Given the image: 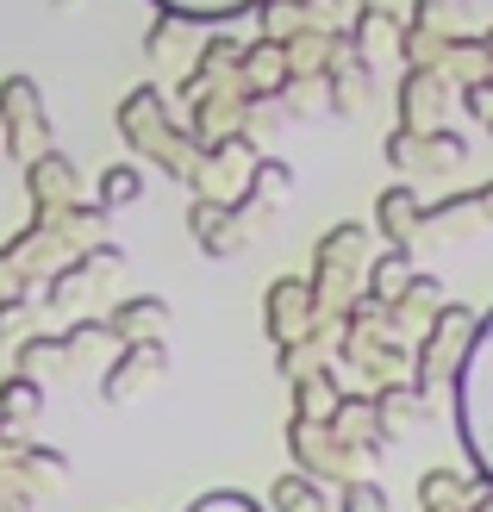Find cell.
<instances>
[{
    "instance_id": "6da1fadb",
    "label": "cell",
    "mask_w": 493,
    "mask_h": 512,
    "mask_svg": "<svg viewBox=\"0 0 493 512\" xmlns=\"http://www.w3.org/2000/svg\"><path fill=\"white\" fill-rule=\"evenodd\" d=\"M456 419H462V444H469L475 469L493 481V313L475 319L469 350L456 363Z\"/></svg>"
},
{
    "instance_id": "7a4b0ae2",
    "label": "cell",
    "mask_w": 493,
    "mask_h": 512,
    "mask_svg": "<svg viewBox=\"0 0 493 512\" xmlns=\"http://www.w3.org/2000/svg\"><path fill=\"white\" fill-rule=\"evenodd\" d=\"M469 331H475V313H469V306H437V319H431L425 344H419V369H412V388L431 394L437 381L450 375V363H462L456 350H469Z\"/></svg>"
},
{
    "instance_id": "3957f363",
    "label": "cell",
    "mask_w": 493,
    "mask_h": 512,
    "mask_svg": "<svg viewBox=\"0 0 493 512\" xmlns=\"http://www.w3.org/2000/svg\"><path fill=\"white\" fill-rule=\"evenodd\" d=\"M119 132H125V144H138V150L175 144V138H169V119H163V94H157V88L125 94V107H119Z\"/></svg>"
},
{
    "instance_id": "277c9868",
    "label": "cell",
    "mask_w": 493,
    "mask_h": 512,
    "mask_svg": "<svg viewBox=\"0 0 493 512\" xmlns=\"http://www.w3.org/2000/svg\"><path fill=\"white\" fill-rule=\"evenodd\" d=\"M313 294L300 288V281H275L269 288V331H275V344H300L306 338V325H313Z\"/></svg>"
},
{
    "instance_id": "5b68a950",
    "label": "cell",
    "mask_w": 493,
    "mask_h": 512,
    "mask_svg": "<svg viewBox=\"0 0 493 512\" xmlns=\"http://www.w3.org/2000/svg\"><path fill=\"white\" fill-rule=\"evenodd\" d=\"M157 375H163V344H157V338L125 344L119 363L107 369V400H125L132 388H144V381H157Z\"/></svg>"
},
{
    "instance_id": "8992f818",
    "label": "cell",
    "mask_w": 493,
    "mask_h": 512,
    "mask_svg": "<svg viewBox=\"0 0 493 512\" xmlns=\"http://www.w3.org/2000/svg\"><path fill=\"white\" fill-rule=\"evenodd\" d=\"M25 188H32L38 207H69L75 200V169L63 157H38L32 169H25Z\"/></svg>"
},
{
    "instance_id": "52a82bcc",
    "label": "cell",
    "mask_w": 493,
    "mask_h": 512,
    "mask_svg": "<svg viewBox=\"0 0 493 512\" xmlns=\"http://www.w3.org/2000/svg\"><path fill=\"white\" fill-rule=\"evenodd\" d=\"M419 194H412V188H387L381 200H375V219H381V232L387 238H394V244H406L412 232H419Z\"/></svg>"
},
{
    "instance_id": "ba28073f",
    "label": "cell",
    "mask_w": 493,
    "mask_h": 512,
    "mask_svg": "<svg viewBox=\"0 0 493 512\" xmlns=\"http://www.w3.org/2000/svg\"><path fill=\"white\" fill-rule=\"evenodd\" d=\"M419 400H425L419 388H381V400L369 406V413H375V431H381V438H394V431H406L412 419L425 413Z\"/></svg>"
},
{
    "instance_id": "9c48e42d",
    "label": "cell",
    "mask_w": 493,
    "mask_h": 512,
    "mask_svg": "<svg viewBox=\"0 0 493 512\" xmlns=\"http://www.w3.org/2000/svg\"><path fill=\"white\" fill-rule=\"evenodd\" d=\"M107 331H119V338L125 344H138V338H157V331H163V300H125L119 306V313L107 319Z\"/></svg>"
},
{
    "instance_id": "30bf717a",
    "label": "cell",
    "mask_w": 493,
    "mask_h": 512,
    "mask_svg": "<svg viewBox=\"0 0 493 512\" xmlns=\"http://www.w3.org/2000/svg\"><path fill=\"white\" fill-rule=\"evenodd\" d=\"M406 281H412V263H406V244H394V250H387L381 263L369 269V294H375V300H394V294L406 288Z\"/></svg>"
},
{
    "instance_id": "8fae6325",
    "label": "cell",
    "mask_w": 493,
    "mask_h": 512,
    "mask_svg": "<svg viewBox=\"0 0 493 512\" xmlns=\"http://www.w3.org/2000/svg\"><path fill=\"white\" fill-rule=\"evenodd\" d=\"M144 194V175L132 169V163H119V169H107V175H100V207H132V200Z\"/></svg>"
},
{
    "instance_id": "7c38bea8",
    "label": "cell",
    "mask_w": 493,
    "mask_h": 512,
    "mask_svg": "<svg viewBox=\"0 0 493 512\" xmlns=\"http://www.w3.org/2000/svg\"><path fill=\"white\" fill-rule=\"evenodd\" d=\"M169 19H231V13H250L256 0H157Z\"/></svg>"
},
{
    "instance_id": "4fadbf2b",
    "label": "cell",
    "mask_w": 493,
    "mask_h": 512,
    "mask_svg": "<svg viewBox=\"0 0 493 512\" xmlns=\"http://www.w3.org/2000/svg\"><path fill=\"white\" fill-rule=\"evenodd\" d=\"M269 500H275V512H325L319 488H313V481H306V475H281Z\"/></svg>"
},
{
    "instance_id": "5bb4252c",
    "label": "cell",
    "mask_w": 493,
    "mask_h": 512,
    "mask_svg": "<svg viewBox=\"0 0 493 512\" xmlns=\"http://www.w3.org/2000/svg\"><path fill=\"white\" fill-rule=\"evenodd\" d=\"M294 188V169L288 163H275V157H263L256 163V200H269V194H288Z\"/></svg>"
},
{
    "instance_id": "9a60e30c",
    "label": "cell",
    "mask_w": 493,
    "mask_h": 512,
    "mask_svg": "<svg viewBox=\"0 0 493 512\" xmlns=\"http://www.w3.org/2000/svg\"><path fill=\"white\" fill-rule=\"evenodd\" d=\"M462 157H469V144H462L456 132H431V138H425V163H444V169H456Z\"/></svg>"
},
{
    "instance_id": "2e32d148",
    "label": "cell",
    "mask_w": 493,
    "mask_h": 512,
    "mask_svg": "<svg viewBox=\"0 0 493 512\" xmlns=\"http://www.w3.org/2000/svg\"><path fill=\"white\" fill-rule=\"evenodd\" d=\"M456 7L462 0H419V32H437L444 25V38L456 32Z\"/></svg>"
},
{
    "instance_id": "e0dca14e",
    "label": "cell",
    "mask_w": 493,
    "mask_h": 512,
    "mask_svg": "<svg viewBox=\"0 0 493 512\" xmlns=\"http://www.w3.org/2000/svg\"><path fill=\"white\" fill-rule=\"evenodd\" d=\"M344 512H387V494L375 488V481H350V488H344Z\"/></svg>"
},
{
    "instance_id": "ac0fdd59",
    "label": "cell",
    "mask_w": 493,
    "mask_h": 512,
    "mask_svg": "<svg viewBox=\"0 0 493 512\" xmlns=\"http://www.w3.org/2000/svg\"><path fill=\"white\" fill-rule=\"evenodd\" d=\"M188 512H263V506H256L250 494H225V488H219V494H200Z\"/></svg>"
},
{
    "instance_id": "d6986e66",
    "label": "cell",
    "mask_w": 493,
    "mask_h": 512,
    "mask_svg": "<svg viewBox=\"0 0 493 512\" xmlns=\"http://www.w3.org/2000/svg\"><path fill=\"white\" fill-rule=\"evenodd\" d=\"M25 319H32V313H25V300H7V306H0V338H19Z\"/></svg>"
},
{
    "instance_id": "ffe728a7",
    "label": "cell",
    "mask_w": 493,
    "mask_h": 512,
    "mask_svg": "<svg viewBox=\"0 0 493 512\" xmlns=\"http://www.w3.org/2000/svg\"><path fill=\"white\" fill-rule=\"evenodd\" d=\"M294 7H306V19H313V25H331L337 13H344V0H294Z\"/></svg>"
},
{
    "instance_id": "44dd1931",
    "label": "cell",
    "mask_w": 493,
    "mask_h": 512,
    "mask_svg": "<svg viewBox=\"0 0 493 512\" xmlns=\"http://www.w3.org/2000/svg\"><path fill=\"white\" fill-rule=\"evenodd\" d=\"M387 7H394V0H362V13H387Z\"/></svg>"
},
{
    "instance_id": "7402d4cb",
    "label": "cell",
    "mask_w": 493,
    "mask_h": 512,
    "mask_svg": "<svg viewBox=\"0 0 493 512\" xmlns=\"http://www.w3.org/2000/svg\"><path fill=\"white\" fill-rule=\"evenodd\" d=\"M50 7H57V13H75V7H82V0H50Z\"/></svg>"
},
{
    "instance_id": "603a6c76",
    "label": "cell",
    "mask_w": 493,
    "mask_h": 512,
    "mask_svg": "<svg viewBox=\"0 0 493 512\" xmlns=\"http://www.w3.org/2000/svg\"><path fill=\"white\" fill-rule=\"evenodd\" d=\"M475 50H481V57H493V32H487V38H481V44H475Z\"/></svg>"
},
{
    "instance_id": "cb8c5ba5",
    "label": "cell",
    "mask_w": 493,
    "mask_h": 512,
    "mask_svg": "<svg viewBox=\"0 0 493 512\" xmlns=\"http://www.w3.org/2000/svg\"><path fill=\"white\" fill-rule=\"evenodd\" d=\"M487 125H493V119H487Z\"/></svg>"
}]
</instances>
